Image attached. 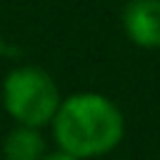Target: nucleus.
Returning <instances> with one entry per match:
<instances>
[{"mask_svg": "<svg viewBox=\"0 0 160 160\" xmlns=\"http://www.w3.org/2000/svg\"><path fill=\"white\" fill-rule=\"evenodd\" d=\"M60 100L58 82L38 65H20L2 80V108L15 125L38 130L48 128L60 108Z\"/></svg>", "mask_w": 160, "mask_h": 160, "instance_id": "obj_2", "label": "nucleus"}, {"mask_svg": "<svg viewBox=\"0 0 160 160\" xmlns=\"http://www.w3.org/2000/svg\"><path fill=\"white\" fill-rule=\"evenodd\" d=\"M50 128L55 148L80 160H95L112 152L122 142L125 115L108 95L80 90L60 100Z\"/></svg>", "mask_w": 160, "mask_h": 160, "instance_id": "obj_1", "label": "nucleus"}, {"mask_svg": "<svg viewBox=\"0 0 160 160\" xmlns=\"http://www.w3.org/2000/svg\"><path fill=\"white\" fill-rule=\"evenodd\" d=\"M42 160H80V158H75V155H70V152H65V150L55 148V150H48Z\"/></svg>", "mask_w": 160, "mask_h": 160, "instance_id": "obj_5", "label": "nucleus"}, {"mask_svg": "<svg viewBox=\"0 0 160 160\" xmlns=\"http://www.w3.org/2000/svg\"><path fill=\"white\" fill-rule=\"evenodd\" d=\"M48 152V142L42 130L15 125L2 138V158L5 160H42Z\"/></svg>", "mask_w": 160, "mask_h": 160, "instance_id": "obj_4", "label": "nucleus"}, {"mask_svg": "<svg viewBox=\"0 0 160 160\" xmlns=\"http://www.w3.org/2000/svg\"><path fill=\"white\" fill-rule=\"evenodd\" d=\"M122 30L130 42L160 50V0H130L122 8Z\"/></svg>", "mask_w": 160, "mask_h": 160, "instance_id": "obj_3", "label": "nucleus"}]
</instances>
